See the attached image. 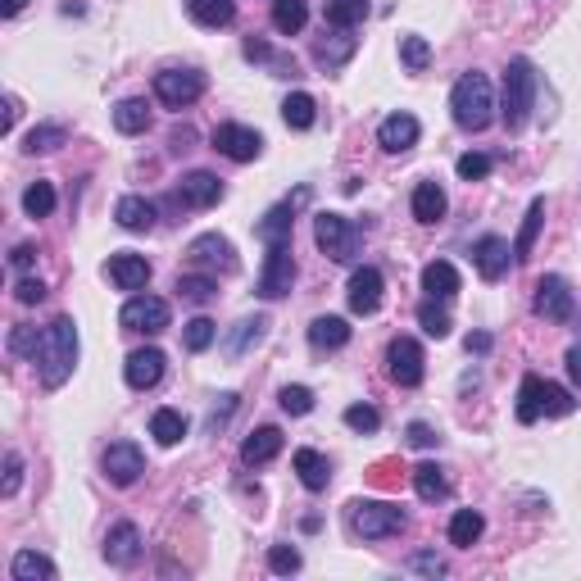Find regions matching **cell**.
Masks as SVG:
<instances>
[{"label":"cell","mask_w":581,"mask_h":581,"mask_svg":"<svg viewBox=\"0 0 581 581\" xmlns=\"http://www.w3.org/2000/svg\"><path fill=\"white\" fill-rule=\"evenodd\" d=\"M309 23V0H273V28L282 37H296Z\"/></svg>","instance_id":"obj_37"},{"label":"cell","mask_w":581,"mask_h":581,"mask_svg":"<svg viewBox=\"0 0 581 581\" xmlns=\"http://www.w3.org/2000/svg\"><path fill=\"white\" fill-rule=\"evenodd\" d=\"M277 400H282V409L291 418H305L309 409H314V391H309V386H282V395H277Z\"/></svg>","instance_id":"obj_50"},{"label":"cell","mask_w":581,"mask_h":581,"mask_svg":"<svg viewBox=\"0 0 581 581\" xmlns=\"http://www.w3.org/2000/svg\"><path fill=\"white\" fill-rule=\"evenodd\" d=\"M400 64L409 73H427V64H432V46H427V37H418V32L400 37Z\"/></svg>","instance_id":"obj_43"},{"label":"cell","mask_w":581,"mask_h":581,"mask_svg":"<svg viewBox=\"0 0 581 581\" xmlns=\"http://www.w3.org/2000/svg\"><path fill=\"white\" fill-rule=\"evenodd\" d=\"M409 527V513L391 500H355L350 504V532L364 536V541H386V536H400Z\"/></svg>","instance_id":"obj_4"},{"label":"cell","mask_w":581,"mask_h":581,"mask_svg":"<svg viewBox=\"0 0 581 581\" xmlns=\"http://www.w3.org/2000/svg\"><path fill=\"white\" fill-rule=\"evenodd\" d=\"M355 50H359V37H350V28H336L332 37H323L314 46V64L323 73H336L341 64H350L355 60Z\"/></svg>","instance_id":"obj_21"},{"label":"cell","mask_w":581,"mask_h":581,"mask_svg":"<svg viewBox=\"0 0 581 581\" xmlns=\"http://www.w3.org/2000/svg\"><path fill=\"white\" fill-rule=\"evenodd\" d=\"M69 141V128L64 123H37V128L23 137V150L28 155H50V150H60Z\"/></svg>","instance_id":"obj_38"},{"label":"cell","mask_w":581,"mask_h":581,"mask_svg":"<svg viewBox=\"0 0 581 581\" xmlns=\"http://www.w3.org/2000/svg\"><path fill=\"white\" fill-rule=\"evenodd\" d=\"M168 318H173L168 300H159V296H132L128 305H123L119 323L128 327V332H146V336H155V332H164V327H168Z\"/></svg>","instance_id":"obj_12"},{"label":"cell","mask_w":581,"mask_h":581,"mask_svg":"<svg viewBox=\"0 0 581 581\" xmlns=\"http://www.w3.org/2000/svg\"><path fill=\"white\" fill-rule=\"evenodd\" d=\"M105 559L114 563V568H132V563L141 559V532L137 522H114L105 532Z\"/></svg>","instance_id":"obj_18"},{"label":"cell","mask_w":581,"mask_h":581,"mask_svg":"<svg viewBox=\"0 0 581 581\" xmlns=\"http://www.w3.org/2000/svg\"><path fill=\"white\" fill-rule=\"evenodd\" d=\"M373 14V0H327V23L332 28H355Z\"/></svg>","instance_id":"obj_39"},{"label":"cell","mask_w":581,"mask_h":581,"mask_svg":"<svg viewBox=\"0 0 581 581\" xmlns=\"http://www.w3.org/2000/svg\"><path fill=\"white\" fill-rule=\"evenodd\" d=\"M404 441L414 445V450H432V445L441 441V436H436L432 423H409V427H404Z\"/></svg>","instance_id":"obj_54"},{"label":"cell","mask_w":581,"mask_h":581,"mask_svg":"<svg viewBox=\"0 0 581 581\" xmlns=\"http://www.w3.org/2000/svg\"><path fill=\"white\" fill-rule=\"evenodd\" d=\"M187 14L200 28H227L237 19V0H187Z\"/></svg>","instance_id":"obj_31"},{"label":"cell","mask_w":581,"mask_h":581,"mask_svg":"<svg viewBox=\"0 0 581 581\" xmlns=\"http://www.w3.org/2000/svg\"><path fill=\"white\" fill-rule=\"evenodd\" d=\"M482 532H486V518L477 509H459L450 518V545L454 550H473V545L482 541Z\"/></svg>","instance_id":"obj_32"},{"label":"cell","mask_w":581,"mask_h":581,"mask_svg":"<svg viewBox=\"0 0 581 581\" xmlns=\"http://www.w3.org/2000/svg\"><path fill=\"white\" fill-rule=\"evenodd\" d=\"M291 286H296V259H291V241H286V246H268L264 268H259L255 296L259 300H282Z\"/></svg>","instance_id":"obj_7"},{"label":"cell","mask_w":581,"mask_h":581,"mask_svg":"<svg viewBox=\"0 0 581 581\" xmlns=\"http://www.w3.org/2000/svg\"><path fill=\"white\" fill-rule=\"evenodd\" d=\"M454 168H459L463 182H482L486 173L495 168V159L491 155H477V150H468V155H459V164H454Z\"/></svg>","instance_id":"obj_52"},{"label":"cell","mask_w":581,"mask_h":581,"mask_svg":"<svg viewBox=\"0 0 581 581\" xmlns=\"http://www.w3.org/2000/svg\"><path fill=\"white\" fill-rule=\"evenodd\" d=\"M114 218H119L123 232H150V227L159 223V209L150 205L146 196H123L119 205H114Z\"/></svg>","instance_id":"obj_24"},{"label":"cell","mask_w":581,"mask_h":581,"mask_svg":"<svg viewBox=\"0 0 581 581\" xmlns=\"http://www.w3.org/2000/svg\"><path fill=\"white\" fill-rule=\"evenodd\" d=\"M314 241H318V250H323L327 259H336V264H350V259L359 255V227L350 223L345 214H314Z\"/></svg>","instance_id":"obj_5"},{"label":"cell","mask_w":581,"mask_h":581,"mask_svg":"<svg viewBox=\"0 0 581 581\" xmlns=\"http://www.w3.org/2000/svg\"><path fill=\"white\" fill-rule=\"evenodd\" d=\"M32 264H37V246H14V255H10V268H14V273H28Z\"/></svg>","instance_id":"obj_57"},{"label":"cell","mask_w":581,"mask_h":581,"mask_svg":"<svg viewBox=\"0 0 581 581\" xmlns=\"http://www.w3.org/2000/svg\"><path fill=\"white\" fill-rule=\"evenodd\" d=\"M14 300H19V305H41V300H46V286H41L37 277H23V282L14 286Z\"/></svg>","instance_id":"obj_55"},{"label":"cell","mask_w":581,"mask_h":581,"mask_svg":"<svg viewBox=\"0 0 581 581\" xmlns=\"http://www.w3.org/2000/svg\"><path fill=\"white\" fill-rule=\"evenodd\" d=\"M205 96V73L196 69H164L155 73V100L168 109H187Z\"/></svg>","instance_id":"obj_8"},{"label":"cell","mask_w":581,"mask_h":581,"mask_svg":"<svg viewBox=\"0 0 581 581\" xmlns=\"http://www.w3.org/2000/svg\"><path fill=\"white\" fill-rule=\"evenodd\" d=\"M178 296L187 300V305H209V300L218 296L214 273H182L178 277Z\"/></svg>","instance_id":"obj_40"},{"label":"cell","mask_w":581,"mask_h":581,"mask_svg":"<svg viewBox=\"0 0 581 581\" xmlns=\"http://www.w3.org/2000/svg\"><path fill=\"white\" fill-rule=\"evenodd\" d=\"M246 60H268V64H273V60H277V55H273V50H268V41L250 37V41H246Z\"/></svg>","instance_id":"obj_60"},{"label":"cell","mask_w":581,"mask_h":581,"mask_svg":"<svg viewBox=\"0 0 581 581\" xmlns=\"http://www.w3.org/2000/svg\"><path fill=\"white\" fill-rule=\"evenodd\" d=\"M418 327H423L427 336H436V341H445V336H450V314H445V300L436 305V300L427 296L423 305H418Z\"/></svg>","instance_id":"obj_44"},{"label":"cell","mask_w":581,"mask_h":581,"mask_svg":"<svg viewBox=\"0 0 581 581\" xmlns=\"http://www.w3.org/2000/svg\"><path fill=\"white\" fill-rule=\"evenodd\" d=\"M10 572H14V581H55V563H50L46 554H37V550L14 554Z\"/></svg>","instance_id":"obj_36"},{"label":"cell","mask_w":581,"mask_h":581,"mask_svg":"<svg viewBox=\"0 0 581 581\" xmlns=\"http://www.w3.org/2000/svg\"><path fill=\"white\" fill-rule=\"evenodd\" d=\"M418 137H423V123L414 119V114H386L382 128H377V146L386 150V155H404V150H414Z\"/></svg>","instance_id":"obj_16"},{"label":"cell","mask_w":581,"mask_h":581,"mask_svg":"<svg viewBox=\"0 0 581 581\" xmlns=\"http://www.w3.org/2000/svg\"><path fill=\"white\" fill-rule=\"evenodd\" d=\"M218 341V323H209V318H191L187 332H182V345H187L191 355H200V350H209V345Z\"/></svg>","instance_id":"obj_46"},{"label":"cell","mask_w":581,"mask_h":581,"mask_svg":"<svg viewBox=\"0 0 581 581\" xmlns=\"http://www.w3.org/2000/svg\"><path fill=\"white\" fill-rule=\"evenodd\" d=\"M409 205H414V218L418 223H441L445 218V209H450V200H445V191H441V182H418L414 187V200H409Z\"/></svg>","instance_id":"obj_28"},{"label":"cell","mask_w":581,"mask_h":581,"mask_svg":"<svg viewBox=\"0 0 581 581\" xmlns=\"http://www.w3.org/2000/svg\"><path fill=\"white\" fill-rule=\"evenodd\" d=\"M532 309L545 318V323H572V314H577V300H572L568 282H563L559 273H550V277H541V282H536Z\"/></svg>","instance_id":"obj_10"},{"label":"cell","mask_w":581,"mask_h":581,"mask_svg":"<svg viewBox=\"0 0 581 581\" xmlns=\"http://www.w3.org/2000/svg\"><path fill=\"white\" fill-rule=\"evenodd\" d=\"M300 550L296 545H273V550H268V568L277 572V577H291V572H300Z\"/></svg>","instance_id":"obj_51"},{"label":"cell","mask_w":581,"mask_h":581,"mask_svg":"<svg viewBox=\"0 0 581 581\" xmlns=\"http://www.w3.org/2000/svg\"><path fill=\"white\" fill-rule=\"evenodd\" d=\"M345 341H350V323H345V318L323 314L309 323V345H314V350H341Z\"/></svg>","instance_id":"obj_30"},{"label":"cell","mask_w":581,"mask_h":581,"mask_svg":"<svg viewBox=\"0 0 581 581\" xmlns=\"http://www.w3.org/2000/svg\"><path fill=\"white\" fill-rule=\"evenodd\" d=\"M345 427H350V432L373 436L377 427H382V414H377L373 404H350V409H345Z\"/></svg>","instance_id":"obj_48"},{"label":"cell","mask_w":581,"mask_h":581,"mask_svg":"<svg viewBox=\"0 0 581 581\" xmlns=\"http://www.w3.org/2000/svg\"><path fill=\"white\" fill-rule=\"evenodd\" d=\"M414 491H418V500H427V504L450 495V477H445L441 463H418V468H414Z\"/></svg>","instance_id":"obj_34"},{"label":"cell","mask_w":581,"mask_h":581,"mask_svg":"<svg viewBox=\"0 0 581 581\" xmlns=\"http://www.w3.org/2000/svg\"><path fill=\"white\" fill-rule=\"evenodd\" d=\"M23 214H28V218H50V214H55V187H50V182H32V187L23 191Z\"/></svg>","instance_id":"obj_45"},{"label":"cell","mask_w":581,"mask_h":581,"mask_svg":"<svg viewBox=\"0 0 581 581\" xmlns=\"http://www.w3.org/2000/svg\"><path fill=\"white\" fill-rule=\"evenodd\" d=\"M541 404H545V414H550V418H568L572 409H577L572 391H563L559 382H545V386H541Z\"/></svg>","instance_id":"obj_47"},{"label":"cell","mask_w":581,"mask_h":581,"mask_svg":"<svg viewBox=\"0 0 581 581\" xmlns=\"http://www.w3.org/2000/svg\"><path fill=\"white\" fill-rule=\"evenodd\" d=\"M105 277L119 286V291H141V286L150 282V264H146V255H132V250H123V255H109Z\"/></svg>","instance_id":"obj_20"},{"label":"cell","mask_w":581,"mask_h":581,"mask_svg":"<svg viewBox=\"0 0 581 581\" xmlns=\"http://www.w3.org/2000/svg\"><path fill=\"white\" fill-rule=\"evenodd\" d=\"M237 409V395L232 391H223V404H214V414H209V427H218V423H227V414Z\"/></svg>","instance_id":"obj_59"},{"label":"cell","mask_w":581,"mask_h":581,"mask_svg":"<svg viewBox=\"0 0 581 581\" xmlns=\"http://www.w3.org/2000/svg\"><path fill=\"white\" fill-rule=\"evenodd\" d=\"M282 119H286V128L309 132V128H314V119H318L314 96H309V91H291V96L282 100Z\"/></svg>","instance_id":"obj_35"},{"label":"cell","mask_w":581,"mask_h":581,"mask_svg":"<svg viewBox=\"0 0 581 581\" xmlns=\"http://www.w3.org/2000/svg\"><path fill=\"white\" fill-rule=\"evenodd\" d=\"M459 268L450 264V259H432V264L423 268V291L432 300H454L459 296Z\"/></svg>","instance_id":"obj_25"},{"label":"cell","mask_w":581,"mask_h":581,"mask_svg":"<svg viewBox=\"0 0 581 581\" xmlns=\"http://www.w3.org/2000/svg\"><path fill=\"white\" fill-rule=\"evenodd\" d=\"M541 377H536V373H527V377H522V391H518V423H527V427H532L536 423V418H541L545 414V404H541Z\"/></svg>","instance_id":"obj_42"},{"label":"cell","mask_w":581,"mask_h":581,"mask_svg":"<svg viewBox=\"0 0 581 581\" xmlns=\"http://www.w3.org/2000/svg\"><path fill=\"white\" fill-rule=\"evenodd\" d=\"M386 377H391L395 386H404V391L427 377V355L414 336H395V341L386 345Z\"/></svg>","instance_id":"obj_6"},{"label":"cell","mask_w":581,"mask_h":581,"mask_svg":"<svg viewBox=\"0 0 581 581\" xmlns=\"http://www.w3.org/2000/svg\"><path fill=\"white\" fill-rule=\"evenodd\" d=\"M382 291H386V282H382V273H377L373 264L355 268V273H350V286H345L350 309H355V314H364V318H373L377 309H382Z\"/></svg>","instance_id":"obj_15"},{"label":"cell","mask_w":581,"mask_h":581,"mask_svg":"<svg viewBox=\"0 0 581 581\" xmlns=\"http://www.w3.org/2000/svg\"><path fill=\"white\" fill-rule=\"evenodd\" d=\"M78 368V323L69 314H60L55 323L41 332V350H37V373L46 391H60L64 382Z\"/></svg>","instance_id":"obj_1"},{"label":"cell","mask_w":581,"mask_h":581,"mask_svg":"<svg viewBox=\"0 0 581 581\" xmlns=\"http://www.w3.org/2000/svg\"><path fill=\"white\" fill-rule=\"evenodd\" d=\"M450 114L463 132H486L495 119V91H491V78L477 69H468L450 91Z\"/></svg>","instance_id":"obj_2"},{"label":"cell","mask_w":581,"mask_h":581,"mask_svg":"<svg viewBox=\"0 0 581 581\" xmlns=\"http://www.w3.org/2000/svg\"><path fill=\"white\" fill-rule=\"evenodd\" d=\"M23 5H28V0H5V5H0V14H5V19H14V14H19Z\"/></svg>","instance_id":"obj_62"},{"label":"cell","mask_w":581,"mask_h":581,"mask_svg":"<svg viewBox=\"0 0 581 581\" xmlns=\"http://www.w3.org/2000/svg\"><path fill=\"white\" fill-rule=\"evenodd\" d=\"M473 264H477V273H482L486 282H500V277L509 273V264H513V246L504 237H482L473 246Z\"/></svg>","instance_id":"obj_19"},{"label":"cell","mask_w":581,"mask_h":581,"mask_svg":"<svg viewBox=\"0 0 581 581\" xmlns=\"http://www.w3.org/2000/svg\"><path fill=\"white\" fill-rule=\"evenodd\" d=\"M264 332H268V318H259V314H255V318H241V323L223 336V355H227V359H241V355L250 350V345L264 341Z\"/></svg>","instance_id":"obj_29"},{"label":"cell","mask_w":581,"mask_h":581,"mask_svg":"<svg viewBox=\"0 0 581 581\" xmlns=\"http://www.w3.org/2000/svg\"><path fill=\"white\" fill-rule=\"evenodd\" d=\"M187 259L200 273H237V250H232L227 237H218V232H200L187 246Z\"/></svg>","instance_id":"obj_9"},{"label":"cell","mask_w":581,"mask_h":581,"mask_svg":"<svg viewBox=\"0 0 581 581\" xmlns=\"http://www.w3.org/2000/svg\"><path fill=\"white\" fill-rule=\"evenodd\" d=\"M305 205H309V187H300L291 200L273 205L255 227L259 241H264V246H286V241H291V227H296V209H305Z\"/></svg>","instance_id":"obj_11"},{"label":"cell","mask_w":581,"mask_h":581,"mask_svg":"<svg viewBox=\"0 0 581 581\" xmlns=\"http://www.w3.org/2000/svg\"><path fill=\"white\" fill-rule=\"evenodd\" d=\"M178 200H182V205H191V209H209V205H218V200H223V182H218L214 173H205V168H196V173H187V178H182Z\"/></svg>","instance_id":"obj_22"},{"label":"cell","mask_w":581,"mask_h":581,"mask_svg":"<svg viewBox=\"0 0 581 581\" xmlns=\"http://www.w3.org/2000/svg\"><path fill=\"white\" fill-rule=\"evenodd\" d=\"M409 568L414 572H423V577H445V559H436V554H414V559H409Z\"/></svg>","instance_id":"obj_56"},{"label":"cell","mask_w":581,"mask_h":581,"mask_svg":"<svg viewBox=\"0 0 581 581\" xmlns=\"http://www.w3.org/2000/svg\"><path fill=\"white\" fill-rule=\"evenodd\" d=\"M19 486H23V454L10 450V454H5V486H0V495H5V500H14V495H19Z\"/></svg>","instance_id":"obj_53"},{"label":"cell","mask_w":581,"mask_h":581,"mask_svg":"<svg viewBox=\"0 0 581 581\" xmlns=\"http://www.w3.org/2000/svg\"><path fill=\"white\" fill-rule=\"evenodd\" d=\"M541 227H545V200H532V205H527V214H522L518 241H513V264H527V259H532Z\"/></svg>","instance_id":"obj_26"},{"label":"cell","mask_w":581,"mask_h":581,"mask_svg":"<svg viewBox=\"0 0 581 581\" xmlns=\"http://www.w3.org/2000/svg\"><path fill=\"white\" fill-rule=\"evenodd\" d=\"M296 473H300V486L305 491H327V482H332V463H327V454H318V450H296Z\"/></svg>","instance_id":"obj_27"},{"label":"cell","mask_w":581,"mask_h":581,"mask_svg":"<svg viewBox=\"0 0 581 581\" xmlns=\"http://www.w3.org/2000/svg\"><path fill=\"white\" fill-rule=\"evenodd\" d=\"M100 468H105V477L114 486H137L141 473H146V454H141L132 441H114L105 450V459H100Z\"/></svg>","instance_id":"obj_14"},{"label":"cell","mask_w":581,"mask_h":581,"mask_svg":"<svg viewBox=\"0 0 581 581\" xmlns=\"http://www.w3.org/2000/svg\"><path fill=\"white\" fill-rule=\"evenodd\" d=\"M114 128L123 132V137H137V132L150 128V105L141 96H128L114 105Z\"/></svg>","instance_id":"obj_33"},{"label":"cell","mask_w":581,"mask_h":581,"mask_svg":"<svg viewBox=\"0 0 581 581\" xmlns=\"http://www.w3.org/2000/svg\"><path fill=\"white\" fill-rule=\"evenodd\" d=\"M37 350H41V332L32 323H19L10 332V355H23V359H37Z\"/></svg>","instance_id":"obj_49"},{"label":"cell","mask_w":581,"mask_h":581,"mask_svg":"<svg viewBox=\"0 0 581 581\" xmlns=\"http://www.w3.org/2000/svg\"><path fill=\"white\" fill-rule=\"evenodd\" d=\"M164 368H168L164 350L146 345V350H132V355H128V364H123V377H128V386H132V391H150V386H159Z\"/></svg>","instance_id":"obj_17"},{"label":"cell","mask_w":581,"mask_h":581,"mask_svg":"<svg viewBox=\"0 0 581 581\" xmlns=\"http://www.w3.org/2000/svg\"><path fill=\"white\" fill-rule=\"evenodd\" d=\"M536 109V64L532 60H509L504 69V100H500V119L509 132H522L527 119H532Z\"/></svg>","instance_id":"obj_3"},{"label":"cell","mask_w":581,"mask_h":581,"mask_svg":"<svg viewBox=\"0 0 581 581\" xmlns=\"http://www.w3.org/2000/svg\"><path fill=\"white\" fill-rule=\"evenodd\" d=\"M468 355H491V345H495V336L491 332H468Z\"/></svg>","instance_id":"obj_58"},{"label":"cell","mask_w":581,"mask_h":581,"mask_svg":"<svg viewBox=\"0 0 581 581\" xmlns=\"http://www.w3.org/2000/svg\"><path fill=\"white\" fill-rule=\"evenodd\" d=\"M277 454H282V432H277V427H255V432L241 441V463H246V468H264Z\"/></svg>","instance_id":"obj_23"},{"label":"cell","mask_w":581,"mask_h":581,"mask_svg":"<svg viewBox=\"0 0 581 581\" xmlns=\"http://www.w3.org/2000/svg\"><path fill=\"white\" fill-rule=\"evenodd\" d=\"M150 436H155L159 445H178L182 436H187V418H182L178 409H155V418H150Z\"/></svg>","instance_id":"obj_41"},{"label":"cell","mask_w":581,"mask_h":581,"mask_svg":"<svg viewBox=\"0 0 581 581\" xmlns=\"http://www.w3.org/2000/svg\"><path fill=\"white\" fill-rule=\"evenodd\" d=\"M568 377H572V386H581V345L568 350Z\"/></svg>","instance_id":"obj_61"},{"label":"cell","mask_w":581,"mask_h":581,"mask_svg":"<svg viewBox=\"0 0 581 581\" xmlns=\"http://www.w3.org/2000/svg\"><path fill=\"white\" fill-rule=\"evenodd\" d=\"M214 150L227 155L232 164H250V159H259V150H264V137H259L255 128H246V123H218Z\"/></svg>","instance_id":"obj_13"}]
</instances>
